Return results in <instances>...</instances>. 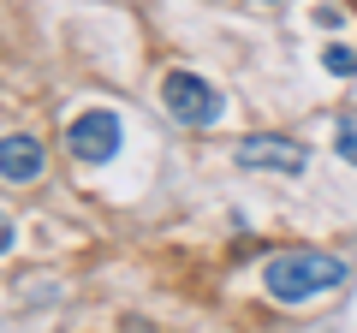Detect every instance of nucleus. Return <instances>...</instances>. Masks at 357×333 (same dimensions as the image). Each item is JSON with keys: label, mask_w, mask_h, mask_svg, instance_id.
<instances>
[{"label": "nucleus", "mask_w": 357, "mask_h": 333, "mask_svg": "<svg viewBox=\"0 0 357 333\" xmlns=\"http://www.w3.org/2000/svg\"><path fill=\"white\" fill-rule=\"evenodd\" d=\"M345 262L328 250H280V256L262 262V292L274 304H310V297H328L345 286Z\"/></svg>", "instance_id": "nucleus-1"}, {"label": "nucleus", "mask_w": 357, "mask_h": 333, "mask_svg": "<svg viewBox=\"0 0 357 333\" xmlns=\"http://www.w3.org/2000/svg\"><path fill=\"white\" fill-rule=\"evenodd\" d=\"M161 107L178 119V125H215V119L227 114V95H220L203 72L173 65V72H161Z\"/></svg>", "instance_id": "nucleus-2"}, {"label": "nucleus", "mask_w": 357, "mask_h": 333, "mask_svg": "<svg viewBox=\"0 0 357 333\" xmlns=\"http://www.w3.org/2000/svg\"><path fill=\"white\" fill-rule=\"evenodd\" d=\"M119 143H126V125H119L114 107H84V114L66 125V155L84 166H102L119 155Z\"/></svg>", "instance_id": "nucleus-3"}, {"label": "nucleus", "mask_w": 357, "mask_h": 333, "mask_svg": "<svg viewBox=\"0 0 357 333\" xmlns=\"http://www.w3.org/2000/svg\"><path fill=\"white\" fill-rule=\"evenodd\" d=\"M232 161L238 166H262V173H286V179H298L310 166V155H304V143L298 137H280V131H256V137H238V149H232Z\"/></svg>", "instance_id": "nucleus-4"}, {"label": "nucleus", "mask_w": 357, "mask_h": 333, "mask_svg": "<svg viewBox=\"0 0 357 333\" xmlns=\"http://www.w3.org/2000/svg\"><path fill=\"white\" fill-rule=\"evenodd\" d=\"M42 173H48V149H42V137H30V131H6V137H0V179H6V185H36Z\"/></svg>", "instance_id": "nucleus-5"}, {"label": "nucleus", "mask_w": 357, "mask_h": 333, "mask_svg": "<svg viewBox=\"0 0 357 333\" xmlns=\"http://www.w3.org/2000/svg\"><path fill=\"white\" fill-rule=\"evenodd\" d=\"M333 149H340L345 166H357V107H345L340 125H333Z\"/></svg>", "instance_id": "nucleus-6"}, {"label": "nucleus", "mask_w": 357, "mask_h": 333, "mask_svg": "<svg viewBox=\"0 0 357 333\" xmlns=\"http://www.w3.org/2000/svg\"><path fill=\"white\" fill-rule=\"evenodd\" d=\"M321 65H328L333 77H357V48H345V42H333V48H321Z\"/></svg>", "instance_id": "nucleus-7"}, {"label": "nucleus", "mask_w": 357, "mask_h": 333, "mask_svg": "<svg viewBox=\"0 0 357 333\" xmlns=\"http://www.w3.org/2000/svg\"><path fill=\"white\" fill-rule=\"evenodd\" d=\"M13 238H18V232H13V215H6V208H0V256H6V250H13Z\"/></svg>", "instance_id": "nucleus-8"}]
</instances>
